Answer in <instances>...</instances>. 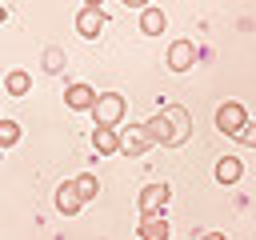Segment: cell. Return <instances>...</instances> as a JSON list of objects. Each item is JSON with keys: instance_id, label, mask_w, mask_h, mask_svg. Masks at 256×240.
I'll use <instances>...</instances> for the list:
<instances>
[{"instance_id": "cell-8", "label": "cell", "mask_w": 256, "mask_h": 240, "mask_svg": "<svg viewBox=\"0 0 256 240\" xmlns=\"http://www.w3.org/2000/svg\"><path fill=\"white\" fill-rule=\"evenodd\" d=\"M140 128H144V136H148L152 144H160V148H172V128H168V120H164L160 112H156V116H148Z\"/></svg>"}, {"instance_id": "cell-12", "label": "cell", "mask_w": 256, "mask_h": 240, "mask_svg": "<svg viewBox=\"0 0 256 240\" xmlns=\"http://www.w3.org/2000/svg\"><path fill=\"white\" fill-rule=\"evenodd\" d=\"M56 208H60V212H64V216H76V212H80V208H84V200H80V196H76V188H72V180H68V184H60V188H56Z\"/></svg>"}, {"instance_id": "cell-10", "label": "cell", "mask_w": 256, "mask_h": 240, "mask_svg": "<svg viewBox=\"0 0 256 240\" xmlns=\"http://www.w3.org/2000/svg\"><path fill=\"white\" fill-rule=\"evenodd\" d=\"M92 148H96V156L120 152V132H116V128H96V132H92Z\"/></svg>"}, {"instance_id": "cell-18", "label": "cell", "mask_w": 256, "mask_h": 240, "mask_svg": "<svg viewBox=\"0 0 256 240\" xmlns=\"http://www.w3.org/2000/svg\"><path fill=\"white\" fill-rule=\"evenodd\" d=\"M236 140H240V144H244V148H256V124H244V128H240V136H236Z\"/></svg>"}, {"instance_id": "cell-17", "label": "cell", "mask_w": 256, "mask_h": 240, "mask_svg": "<svg viewBox=\"0 0 256 240\" xmlns=\"http://www.w3.org/2000/svg\"><path fill=\"white\" fill-rule=\"evenodd\" d=\"M20 140V124L16 120H0V148H12Z\"/></svg>"}, {"instance_id": "cell-15", "label": "cell", "mask_w": 256, "mask_h": 240, "mask_svg": "<svg viewBox=\"0 0 256 240\" xmlns=\"http://www.w3.org/2000/svg\"><path fill=\"white\" fill-rule=\"evenodd\" d=\"M240 176H244V164H240L236 156H220V160H216V180H220V184H236Z\"/></svg>"}, {"instance_id": "cell-11", "label": "cell", "mask_w": 256, "mask_h": 240, "mask_svg": "<svg viewBox=\"0 0 256 240\" xmlns=\"http://www.w3.org/2000/svg\"><path fill=\"white\" fill-rule=\"evenodd\" d=\"M136 232H140V240H168V220H164V212H160V216H144V220L136 224Z\"/></svg>"}, {"instance_id": "cell-20", "label": "cell", "mask_w": 256, "mask_h": 240, "mask_svg": "<svg viewBox=\"0 0 256 240\" xmlns=\"http://www.w3.org/2000/svg\"><path fill=\"white\" fill-rule=\"evenodd\" d=\"M4 20H8V8H4V4H0V24H4Z\"/></svg>"}, {"instance_id": "cell-6", "label": "cell", "mask_w": 256, "mask_h": 240, "mask_svg": "<svg viewBox=\"0 0 256 240\" xmlns=\"http://www.w3.org/2000/svg\"><path fill=\"white\" fill-rule=\"evenodd\" d=\"M196 64V44L192 40H172L168 44V68L172 72H188Z\"/></svg>"}, {"instance_id": "cell-19", "label": "cell", "mask_w": 256, "mask_h": 240, "mask_svg": "<svg viewBox=\"0 0 256 240\" xmlns=\"http://www.w3.org/2000/svg\"><path fill=\"white\" fill-rule=\"evenodd\" d=\"M200 240H228V236H224V232H204Z\"/></svg>"}, {"instance_id": "cell-14", "label": "cell", "mask_w": 256, "mask_h": 240, "mask_svg": "<svg viewBox=\"0 0 256 240\" xmlns=\"http://www.w3.org/2000/svg\"><path fill=\"white\" fill-rule=\"evenodd\" d=\"M4 92H8V96H28V92H32V76H28L24 68H12V72L4 76Z\"/></svg>"}, {"instance_id": "cell-5", "label": "cell", "mask_w": 256, "mask_h": 240, "mask_svg": "<svg viewBox=\"0 0 256 240\" xmlns=\"http://www.w3.org/2000/svg\"><path fill=\"white\" fill-rule=\"evenodd\" d=\"M100 28H104V12H100V4H96V0H88V4L76 12V32H80L84 40H96V36H100Z\"/></svg>"}, {"instance_id": "cell-7", "label": "cell", "mask_w": 256, "mask_h": 240, "mask_svg": "<svg viewBox=\"0 0 256 240\" xmlns=\"http://www.w3.org/2000/svg\"><path fill=\"white\" fill-rule=\"evenodd\" d=\"M96 88L92 84H68L64 88V104L72 108V112H92V104H96Z\"/></svg>"}, {"instance_id": "cell-4", "label": "cell", "mask_w": 256, "mask_h": 240, "mask_svg": "<svg viewBox=\"0 0 256 240\" xmlns=\"http://www.w3.org/2000/svg\"><path fill=\"white\" fill-rule=\"evenodd\" d=\"M168 196H172V188H168L164 180L148 184V188L140 192V200H136V208H140V220H144V216H160V212H164V204H168Z\"/></svg>"}, {"instance_id": "cell-13", "label": "cell", "mask_w": 256, "mask_h": 240, "mask_svg": "<svg viewBox=\"0 0 256 240\" xmlns=\"http://www.w3.org/2000/svg\"><path fill=\"white\" fill-rule=\"evenodd\" d=\"M164 28H168V16H164L160 8H144V12H140V32H144V36H160Z\"/></svg>"}, {"instance_id": "cell-21", "label": "cell", "mask_w": 256, "mask_h": 240, "mask_svg": "<svg viewBox=\"0 0 256 240\" xmlns=\"http://www.w3.org/2000/svg\"><path fill=\"white\" fill-rule=\"evenodd\" d=\"M0 152H4V148H0Z\"/></svg>"}, {"instance_id": "cell-16", "label": "cell", "mask_w": 256, "mask_h": 240, "mask_svg": "<svg viewBox=\"0 0 256 240\" xmlns=\"http://www.w3.org/2000/svg\"><path fill=\"white\" fill-rule=\"evenodd\" d=\"M72 188H76V196L88 204V200H96V192H100V180H96L92 172H80V176L72 180Z\"/></svg>"}, {"instance_id": "cell-9", "label": "cell", "mask_w": 256, "mask_h": 240, "mask_svg": "<svg viewBox=\"0 0 256 240\" xmlns=\"http://www.w3.org/2000/svg\"><path fill=\"white\" fill-rule=\"evenodd\" d=\"M152 148V140L144 136V128L136 124V128H128V132H120V152H128V156H144Z\"/></svg>"}, {"instance_id": "cell-3", "label": "cell", "mask_w": 256, "mask_h": 240, "mask_svg": "<svg viewBox=\"0 0 256 240\" xmlns=\"http://www.w3.org/2000/svg\"><path fill=\"white\" fill-rule=\"evenodd\" d=\"M160 116L168 120V128H172V148H180L188 136H192V112L188 108H180V104H164L160 108Z\"/></svg>"}, {"instance_id": "cell-2", "label": "cell", "mask_w": 256, "mask_h": 240, "mask_svg": "<svg viewBox=\"0 0 256 240\" xmlns=\"http://www.w3.org/2000/svg\"><path fill=\"white\" fill-rule=\"evenodd\" d=\"M248 124V112H244V104H236V100H224L220 108H216V128L224 132V136H240V128Z\"/></svg>"}, {"instance_id": "cell-1", "label": "cell", "mask_w": 256, "mask_h": 240, "mask_svg": "<svg viewBox=\"0 0 256 240\" xmlns=\"http://www.w3.org/2000/svg\"><path fill=\"white\" fill-rule=\"evenodd\" d=\"M124 112H128V100H124L120 92H100L96 104H92V120H96V128H116V124L124 120Z\"/></svg>"}]
</instances>
